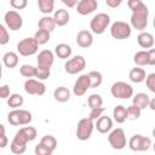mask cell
Masks as SVG:
<instances>
[{"label": "cell", "mask_w": 155, "mask_h": 155, "mask_svg": "<svg viewBox=\"0 0 155 155\" xmlns=\"http://www.w3.org/2000/svg\"><path fill=\"white\" fill-rule=\"evenodd\" d=\"M105 2L110 8H116V7H119L121 5L122 0H105Z\"/></svg>", "instance_id": "c3c4849f"}, {"label": "cell", "mask_w": 155, "mask_h": 155, "mask_svg": "<svg viewBox=\"0 0 155 155\" xmlns=\"http://www.w3.org/2000/svg\"><path fill=\"white\" fill-rule=\"evenodd\" d=\"M53 18L56 21V24L58 27H64L69 23V18H70V15L67 10L64 8H58L54 11L53 13Z\"/></svg>", "instance_id": "603a6c76"}, {"label": "cell", "mask_w": 155, "mask_h": 155, "mask_svg": "<svg viewBox=\"0 0 155 155\" xmlns=\"http://www.w3.org/2000/svg\"><path fill=\"white\" fill-rule=\"evenodd\" d=\"M98 7L97 0H80L76 5V12L81 16H87L94 12Z\"/></svg>", "instance_id": "5bb4252c"}, {"label": "cell", "mask_w": 155, "mask_h": 155, "mask_svg": "<svg viewBox=\"0 0 155 155\" xmlns=\"http://www.w3.org/2000/svg\"><path fill=\"white\" fill-rule=\"evenodd\" d=\"M7 27L5 24H0V45H6L10 41V34L6 29Z\"/></svg>", "instance_id": "ab89813d"}, {"label": "cell", "mask_w": 155, "mask_h": 155, "mask_svg": "<svg viewBox=\"0 0 155 155\" xmlns=\"http://www.w3.org/2000/svg\"><path fill=\"white\" fill-rule=\"evenodd\" d=\"M2 63H4V65L6 68H10V69L17 67V64H18V54L16 52H12V51H8V52L4 53Z\"/></svg>", "instance_id": "83f0119b"}, {"label": "cell", "mask_w": 155, "mask_h": 155, "mask_svg": "<svg viewBox=\"0 0 155 155\" xmlns=\"http://www.w3.org/2000/svg\"><path fill=\"white\" fill-rule=\"evenodd\" d=\"M76 44L82 48H87L93 44V35L90 30H80L76 35Z\"/></svg>", "instance_id": "2e32d148"}, {"label": "cell", "mask_w": 155, "mask_h": 155, "mask_svg": "<svg viewBox=\"0 0 155 155\" xmlns=\"http://www.w3.org/2000/svg\"><path fill=\"white\" fill-rule=\"evenodd\" d=\"M133 62L138 67H145L149 65V56H148V50H142L136 52V54L133 56Z\"/></svg>", "instance_id": "f1b7e54d"}, {"label": "cell", "mask_w": 155, "mask_h": 155, "mask_svg": "<svg viewBox=\"0 0 155 155\" xmlns=\"http://www.w3.org/2000/svg\"><path fill=\"white\" fill-rule=\"evenodd\" d=\"M149 108H150L151 110H154V111H155V97L150 99V102H149Z\"/></svg>", "instance_id": "f907efd6"}, {"label": "cell", "mask_w": 155, "mask_h": 155, "mask_svg": "<svg viewBox=\"0 0 155 155\" xmlns=\"http://www.w3.org/2000/svg\"><path fill=\"white\" fill-rule=\"evenodd\" d=\"M19 73L24 78H35L36 74V67L31 65V64H22L19 68Z\"/></svg>", "instance_id": "e575fe53"}, {"label": "cell", "mask_w": 155, "mask_h": 155, "mask_svg": "<svg viewBox=\"0 0 155 155\" xmlns=\"http://www.w3.org/2000/svg\"><path fill=\"white\" fill-rule=\"evenodd\" d=\"M122 1H124V0H122Z\"/></svg>", "instance_id": "11a10c76"}, {"label": "cell", "mask_w": 155, "mask_h": 155, "mask_svg": "<svg viewBox=\"0 0 155 155\" xmlns=\"http://www.w3.org/2000/svg\"><path fill=\"white\" fill-rule=\"evenodd\" d=\"M153 25H154V28H155V17H154V19H153Z\"/></svg>", "instance_id": "f5cc1de1"}, {"label": "cell", "mask_w": 155, "mask_h": 155, "mask_svg": "<svg viewBox=\"0 0 155 155\" xmlns=\"http://www.w3.org/2000/svg\"><path fill=\"white\" fill-rule=\"evenodd\" d=\"M113 119L117 124H124L127 120V108L124 105H116L113 109Z\"/></svg>", "instance_id": "4316f807"}, {"label": "cell", "mask_w": 155, "mask_h": 155, "mask_svg": "<svg viewBox=\"0 0 155 155\" xmlns=\"http://www.w3.org/2000/svg\"><path fill=\"white\" fill-rule=\"evenodd\" d=\"M10 96H11V93H10V87H8V85H2V86L0 87V97H1L2 99H7Z\"/></svg>", "instance_id": "bcb514c9"}, {"label": "cell", "mask_w": 155, "mask_h": 155, "mask_svg": "<svg viewBox=\"0 0 155 155\" xmlns=\"http://www.w3.org/2000/svg\"><path fill=\"white\" fill-rule=\"evenodd\" d=\"M127 6L128 8L132 11V13L134 12H147L148 6L142 1V0H127Z\"/></svg>", "instance_id": "4dcf8cb0"}, {"label": "cell", "mask_w": 155, "mask_h": 155, "mask_svg": "<svg viewBox=\"0 0 155 155\" xmlns=\"http://www.w3.org/2000/svg\"><path fill=\"white\" fill-rule=\"evenodd\" d=\"M50 74H51V68H44V67H36V74H35V78L44 81V80H47L50 78Z\"/></svg>", "instance_id": "f35d334b"}, {"label": "cell", "mask_w": 155, "mask_h": 155, "mask_svg": "<svg viewBox=\"0 0 155 155\" xmlns=\"http://www.w3.org/2000/svg\"><path fill=\"white\" fill-rule=\"evenodd\" d=\"M137 42L142 48H151L154 46V36L151 33L148 31H140L137 36Z\"/></svg>", "instance_id": "d6986e66"}, {"label": "cell", "mask_w": 155, "mask_h": 155, "mask_svg": "<svg viewBox=\"0 0 155 155\" xmlns=\"http://www.w3.org/2000/svg\"><path fill=\"white\" fill-rule=\"evenodd\" d=\"M16 134L19 136L21 138H23V139L27 140V142H31V140H34V139L36 138L38 131H36V128L33 127V126H23V127H21V128L16 132Z\"/></svg>", "instance_id": "ffe728a7"}, {"label": "cell", "mask_w": 155, "mask_h": 155, "mask_svg": "<svg viewBox=\"0 0 155 155\" xmlns=\"http://www.w3.org/2000/svg\"><path fill=\"white\" fill-rule=\"evenodd\" d=\"M153 149H154V151H155V142H154V144H153Z\"/></svg>", "instance_id": "db71d44e"}, {"label": "cell", "mask_w": 155, "mask_h": 155, "mask_svg": "<svg viewBox=\"0 0 155 155\" xmlns=\"http://www.w3.org/2000/svg\"><path fill=\"white\" fill-rule=\"evenodd\" d=\"M65 6H68V7H76V5H78V2L80 1V0H61Z\"/></svg>", "instance_id": "681fc988"}, {"label": "cell", "mask_w": 155, "mask_h": 155, "mask_svg": "<svg viewBox=\"0 0 155 155\" xmlns=\"http://www.w3.org/2000/svg\"><path fill=\"white\" fill-rule=\"evenodd\" d=\"M86 67V59L84 58V56H75L70 59H68L64 63V70L65 73L70 74V75H75L78 73H81Z\"/></svg>", "instance_id": "9c48e42d"}, {"label": "cell", "mask_w": 155, "mask_h": 155, "mask_svg": "<svg viewBox=\"0 0 155 155\" xmlns=\"http://www.w3.org/2000/svg\"><path fill=\"white\" fill-rule=\"evenodd\" d=\"M34 151H35V154H36V155H51V154L53 153L50 148H47V147H46V145H44L42 143L36 144V145H35Z\"/></svg>", "instance_id": "b9f144b4"}, {"label": "cell", "mask_w": 155, "mask_h": 155, "mask_svg": "<svg viewBox=\"0 0 155 155\" xmlns=\"http://www.w3.org/2000/svg\"><path fill=\"white\" fill-rule=\"evenodd\" d=\"M27 143H28L27 140H24V139L21 138L19 136L15 134V137H13L11 144H10V149H11V151H12L13 154L21 155V154L25 153V150H27Z\"/></svg>", "instance_id": "ac0fdd59"}, {"label": "cell", "mask_w": 155, "mask_h": 155, "mask_svg": "<svg viewBox=\"0 0 155 155\" xmlns=\"http://www.w3.org/2000/svg\"><path fill=\"white\" fill-rule=\"evenodd\" d=\"M128 78L134 84H140L143 81H145V78H147V74H145V70L140 67H136V68H132L128 73Z\"/></svg>", "instance_id": "7402d4cb"}, {"label": "cell", "mask_w": 155, "mask_h": 155, "mask_svg": "<svg viewBox=\"0 0 155 155\" xmlns=\"http://www.w3.org/2000/svg\"><path fill=\"white\" fill-rule=\"evenodd\" d=\"M87 104H88V107L91 109L92 108H97V107H102L103 105V98L98 93H92L87 98Z\"/></svg>", "instance_id": "d590c367"}, {"label": "cell", "mask_w": 155, "mask_h": 155, "mask_svg": "<svg viewBox=\"0 0 155 155\" xmlns=\"http://www.w3.org/2000/svg\"><path fill=\"white\" fill-rule=\"evenodd\" d=\"M145 85L149 88V91H151L153 93H155V73H150L147 75L145 78Z\"/></svg>", "instance_id": "7bdbcfd3"}, {"label": "cell", "mask_w": 155, "mask_h": 155, "mask_svg": "<svg viewBox=\"0 0 155 155\" xmlns=\"http://www.w3.org/2000/svg\"><path fill=\"white\" fill-rule=\"evenodd\" d=\"M153 147L151 139L142 134H133L128 140V148L132 151H147Z\"/></svg>", "instance_id": "ba28073f"}, {"label": "cell", "mask_w": 155, "mask_h": 155, "mask_svg": "<svg viewBox=\"0 0 155 155\" xmlns=\"http://www.w3.org/2000/svg\"><path fill=\"white\" fill-rule=\"evenodd\" d=\"M94 126H96V128L99 133H108L113 128V119L110 116L102 115L101 117H98L96 120Z\"/></svg>", "instance_id": "e0dca14e"}, {"label": "cell", "mask_w": 155, "mask_h": 155, "mask_svg": "<svg viewBox=\"0 0 155 155\" xmlns=\"http://www.w3.org/2000/svg\"><path fill=\"white\" fill-rule=\"evenodd\" d=\"M149 102H150V98L144 92H139V93H136L134 96H132V104L137 105L142 110L145 108H149Z\"/></svg>", "instance_id": "cb8c5ba5"}, {"label": "cell", "mask_w": 155, "mask_h": 155, "mask_svg": "<svg viewBox=\"0 0 155 155\" xmlns=\"http://www.w3.org/2000/svg\"><path fill=\"white\" fill-rule=\"evenodd\" d=\"M53 98L59 103H65L70 99V91L64 86H59L53 91Z\"/></svg>", "instance_id": "484cf974"}, {"label": "cell", "mask_w": 155, "mask_h": 155, "mask_svg": "<svg viewBox=\"0 0 155 155\" xmlns=\"http://www.w3.org/2000/svg\"><path fill=\"white\" fill-rule=\"evenodd\" d=\"M24 103V99L21 94L18 93H12L8 98H7V105L12 109H17V108H21Z\"/></svg>", "instance_id": "1f68e13d"}, {"label": "cell", "mask_w": 155, "mask_h": 155, "mask_svg": "<svg viewBox=\"0 0 155 155\" xmlns=\"http://www.w3.org/2000/svg\"><path fill=\"white\" fill-rule=\"evenodd\" d=\"M40 143H42L44 145H46L47 148H50L52 151H54L56 148H57V139H56L53 136H51V134H46V136H44V137L41 138Z\"/></svg>", "instance_id": "8d00e7d4"}, {"label": "cell", "mask_w": 155, "mask_h": 155, "mask_svg": "<svg viewBox=\"0 0 155 155\" xmlns=\"http://www.w3.org/2000/svg\"><path fill=\"white\" fill-rule=\"evenodd\" d=\"M39 44L35 40V38H24L17 44V52L23 57L33 56L39 50Z\"/></svg>", "instance_id": "8992f818"}, {"label": "cell", "mask_w": 155, "mask_h": 155, "mask_svg": "<svg viewBox=\"0 0 155 155\" xmlns=\"http://www.w3.org/2000/svg\"><path fill=\"white\" fill-rule=\"evenodd\" d=\"M31 120H33L31 113L21 108L13 109L7 114V121L12 126H25L29 125Z\"/></svg>", "instance_id": "6da1fadb"}, {"label": "cell", "mask_w": 155, "mask_h": 155, "mask_svg": "<svg viewBox=\"0 0 155 155\" xmlns=\"http://www.w3.org/2000/svg\"><path fill=\"white\" fill-rule=\"evenodd\" d=\"M151 133H153V137H154V139H155V128L153 130V132H151Z\"/></svg>", "instance_id": "816d5d0a"}, {"label": "cell", "mask_w": 155, "mask_h": 155, "mask_svg": "<svg viewBox=\"0 0 155 155\" xmlns=\"http://www.w3.org/2000/svg\"><path fill=\"white\" fill-rule=\"evenodd\" d=\"M34 38H35V40L38 41L39 45H45L51 39V33L47 31V30H44V29H38L34 34Z\"/></svg>", "instance_id": "d6a6232c"}, {"label": "cell", "mask_w": 155, "mask_h": 155, "mask_svg": "<svg viewBox=\"0 0 155 155\" xmlns=\"http://www.w3.org/2000/svg\"><path fill=\"white\" fill-rule=\"evenodd\" d=\"M91 88V80H90V76L88 74H82L80 75L76 81L74 82V87H73V93L78 97H81L84 96L87 90Z\"/></svg>", "instance_id": "4fadbf2b"}, {"label": "cell", "mask_w": 155, "mask_h": 155, "mask_svg": "<svg viewBox=\"0 0 155 155\" xmlns=\"http://www.w3.org/2000/svg\"><path fill=\"white\" fill-rule=\"evenodd\" d=\"M148 56H149V65H155V48H149L148 50Z\"/></svg>", "instance_id": "7dc6e473"}, {"label": "cell", "mask_w": 155, "mask_h": 155, "mask_svg": "<svg viewBox=\"0 0 155 155\" xmlns=\"http://www.w3.org/2000/svg\"><path fill=\"white\" fill-rule=\"evenodd\" d=\"M54 1L56 0H38L39 11L44 15H50L54 10Z\"/></svg>", "instance_id": "f546056e"}, {"label": "cell", "mask_w": 155, "mask_h": 155, "mask_svg": "<svg viewBox=\"0 0 155 155\" xmlns=\"http://www.w3.org/2000/svg\"><path fill=\"white\" fill-rule=\"evenodd\" d=\"M110 93L117 99H128L133 96V88L130 84L125 81H116L110 87Z\"/></svg>", "instance_id": "5b68a950"}, {"label": "cell", "mask_w": 155, "mask_h": 155, "mask_svg": "<svg viewBox=\"0 0 155 155\" xmlns=\"http://www.w3.org/2000/svg\"><path fill=\"white\" fill-rule=\"evenodd\" d=\"M148 17H149V11H147V12H134V13L131 15L130 24L133 29L143 31L148 25Z\"/></svg>", "instance_id": "7c38bea8"}, {"label": "cell", "mask_w": 155, "mask_h": 155, "mask_svg": "<svg viewBox=\"0 0 155 155\" xmlns=\"http://www.w3.org/2000/svg\"><path fill=\"white\" fill-rule=\"evenodd\" d=\"M0 130H1V133H0V148L4 149V148H6V145L8 143V139L6 137V132H5V126L4 125H0Z\"/></svg>", "instance_id": "f6af8a7d"}, {"label": "cell", "mask_w": 155, "mask_h": 155, "mask_svg": "<svg viewBox=\"0 0 155 155\" xmlns=\"http://www.w3.org/2000/svg\"><path fill=\"white\" fill-rule=\"evenodd\" d=\"M88 76H90V80H91V88H96V87H99L103 82V75L97 71V70H91L88 73Z\"/></svg>", "instance_id": "836d02e7"}, {"label": "cell", "mask_w": 155, "mask_h": 155, "mask_svg": "<svg viewBox=\"0 0 155 155\" xmlns=\"http://www.w3.org/2000/svg\"><path fill=\"white\" fill-rule=\"evenodd\" d=\"M10 5L15 10H23L28 6V0H10Z\"/></svg>", "instance_id": "ee69618b"}, {"label": "cell", "mask_w": 155, "mask_h": 155, "mask_svg": "<svg viewBox=\"0 0 155 155\" xmlns=\"http://www.w3.org/2000/svg\"><path fill=\"white\" fill-rule=\"evenodd\" d=\"M132 34V27L124 21H116L110 27V35L116 40H126Z\"/></svg>", "instance_id": "7a4b0ae2"}, {"label": "cell", "mask_w": 155, "mask_h": 155, "mask_svg": "<svg viewBox=\"0 0 155 155\" xmlns=\"http://www.w3.org/2000/svg\"><path fill=\"white\" fill-rule=\"evenodd\" d=\"M140 113H142V109L138 108L137 105L132 104L127 108V119L128 120H137L140 117Z\"/></svg>", "instance_id": "74e56055"}, {"label": "cell", "mask_w": 155, "mask_h": 155, "mask_svg": "<svg viewBox=\"0 0 155 155\" xmlns=\"http://www.w3.org/2000/svg\"><path fill=\"white\" fill-rule=\"evenodd\" d=\"M4 22H5V25L10 30H13V31L19 30L22 28V25H23L22 16L15 10H10L4 15Z\"/></svg>", "instance_id": "30bf717a"}, {"label": "cell", "mask_w": 155, "mask_h": 155, "mask_svg": "<svg viewBox=\"0 0 155 155\" xmlns=\"http://www.w3.org/2000/svg\"><path fill=\"white\" fill-rule=\"evenodd\" d=\"M109 24H110V16L104 12H101V13H97L96 16H93V18L91 19L90 29L92 33L101 35L107 30Z\"/></svg>", "instance_id": "3957f363"}, {"label": "cell", "mask_w": 155, "mask_h": 155, "mask_svg": "<svg viewBox=\"0 0 155 155\" xmlns=\"http://www.w3.org/2000/svg\"><path fill=\"white\" fill-rule=\"evenodd\" d=\"M57 27L56 24V21L53 17H51L50 15H45L42 16L39 21H38V28L39 29H44V30H47V31H53L54 28Z\"/></svg>", "instance_id": "44dd1931"}, {"label": "cell", "mask_w": 155, "mask_h": 155, "mask_svg": "<svg viewBox=\"0 0 155 155\" xmlns=\"http://www.w3.org/2000/svg\"><path fill=\"white\" fill-rule=\"evenodd\" d=\"M108 142L110 144V147L115 150H121L127 145V139H126V134L125 131L120 127L114 128L109 132L108 134Z\"/></svg>", "instance_id": "52a82bcc"}, {"label": "cell", "mask_w": 155, "mask_h": 155, "mask_svg": "<svg viewBox=\"0 0 155 155\" xmlns=\"http://www.w3.org/2000/svg\"><path fill=\"white\" fill-rule=\"evenodd\" d=\"M104 111H105V108H104L103 105H102V107H97V108H92L91 111H90V114H88V117L94 121V120H97L98 117H101Z\"/></svg>", "instance_id": "60d3db41"}, {"label": "cell", "mask_w": 155, "mask_h": 155, "mask_svg": "<svg viewBox=\"0 0 155 155\" xmlns=\"http://www.w3.org/2000/svg\"><path fill=\"white\" fill-rule=\"evenodd\" d=\"M38 65L39 67H44V68H51L53 62H54V56L53 52L50 50H42L39 52L38 58H36Z\"/></svg>", "instance_id": "9a60e30c"}, {"label": "cell", "mask_w": 155, "mask_h": 155, "mask_svg": "<svg viewBox=\"0 0 155 155\" xmlns=\"http://www.w3.org/2000/svg\"><path fill=\"white\" fill-rule=\"evenodd\" d=\"M94 124L93 120L87 117H82L79 120L78 126H76V138L79 140H87L91 138L92 132L94 130Z\"/></svg>", "instance_id": "277c9868"}, {"label": "cell", "mask_w": 155, "mask_h": 155, "mask_svg": "<svg viewBox=\"0 0 155 155\" xmlns=\"http://www.w3.org/2000/svg\"><path fill=\"white\" fill-rule=\"evenodd\" d=\"M71 52H73L71 47H70L68 44H64V42H61V44H58V45L54 47V53H56V54L58 56V58H61V59H68V58H70Z\"/></svg>", "instance_id": "d4e9b609"}, {"label": "cell", "mask_w": 155, "mask_h": 155, "mask_svg": "<svg viewBox=\"0 0 155 155\" xmlns=\"http://www.w3.org/2000/svg\"><path fill=\"white\" fill-rule=\"evenodd\" d=\"M24 91L28 94H33V96H42L46 92V86L45 84L39 80V79H33L29 78L25 80L24 82Z\"/></svg>", "instance_id": "8fae6325"}]
</instances>
